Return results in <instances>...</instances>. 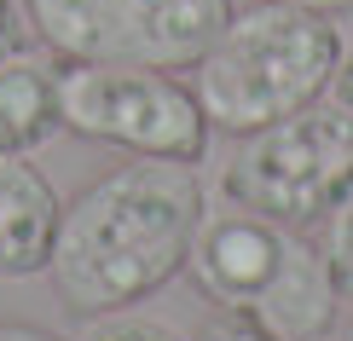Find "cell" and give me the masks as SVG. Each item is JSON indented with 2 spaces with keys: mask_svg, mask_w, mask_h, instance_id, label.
<instances>
[{
  "mask_svg": "<svg viewBox=\"0 0 353 341\" xmlns=\"http://www.w3.org/2000/svg\"><path fill=\"white\" fill-rule=\"evenodd\" d=\"M313 243H319V255H325L330 278H336V295L353 301V185L313 220Z\"/></svg>",
  "mask_w": 353,
  "mask_h": 341,
  "instance_id": "cell-9",
  "label": "cell"
},
{
  "mask_svg": "<svg viewBox=\"0 0 353 341\" xmlns=\"http://www.w3.org/2000/svg\"><path fill=\"white\" fill-rule=\"evenodd\" d=\"M58 70H64V58L35 47L0 52V151L35 156L64 127L58 122Z\"/></svg>",
  "mask_w": 353,
  "mask_h": 341,
  "instance_id": "cell-8",
  "label": "cell"
},
{
  "mask_svg": "<svg viewBox=\"0 0 353 341\" xmlns=\"http://www.w3.org/2000/svg\"><path fill=\"white\" fill-rule=\"evenodd\" d=\"M278 6H301V12H325V18H342V12H353V0H278Z\"/></svg>",
  "mask_w": 353,
  "mask_h": 341,
  "instance_id": "cell-14",
  "label": "cell"
},
{
  "mask_svg": "<svg viewBox=\"0 0 353 341\" xmlns=\"http://www.w3.org/2000/svg\"><path fill=\"white\" fill-rule=\"evenodd\" d=\"M58 122L122 156L203 162L209 116L180 70L145 64H64L58 70Z\"/></svg>",
  "mask_w": 353,
  "mask_h": 341,
  "instance_id": "cell-5",
  "label": "cell"
},
{
  "mask_svg": "<svg viewBox=\"0 0 353 341\" xmlns=\"http://www.w3.org/2000/svg\"><path fill=\"white\" fill-rule=\"evenodd\" d=\"M81 341H185L174 324L151 318V313H134V307H122V313H99L81 324Z\"/></svg>",
  "mask_w": 353,
  "mask_h": 341,
  "instance_id": "cell-10",
  "label": "cell"
},
{
  "mask_svg": "<svg viewBox=\"0 0 353 341\" xmlns=\"http://www.w3.org/2000/svg\"><path fill=\"white\" fill-rule=\"evenodd\" d=\"M23 12L64 64L191 70L226 29L232 0H23Z\"/></svg>",
  "mask_w": 353,
  "mask_h": 341,
  "instance_id": "cell-6",
  "label": "cell"
},
{
  "mask_svg": "<svg viewBox=\"0 0 353 341\" xmlns=\"http://www.w3.org/2000/svg\"><path fill=\"white\" fill-rule=\"evenodd\" d=\"M12 47H29V12L18 0H0V52Z\"/></svg>",
  "mask_w": 353,
  "mask_h": 341,
  "instance_id": "cell-12",
  "label": "cell"
},
{
  "mask_svg": "<svg viewBox=\"0 0 353 341\" xmlns=\"http://www.w3.org/2000/svg\"><path fill=\"white\" fill-rule=\"evenodd\" d=\"M330 93H336V99H342V105L353 110V47L342 52V70H336V87H330Z\"/></svg>",
  "mask_w": 353,
  "mask_h": 341,
  "instance_id": "cell-15",
  "label": "cell"
},
{
  "mask_svg": "<svg viewBox=\"0 0 353 341\" xmlns=\"http://www.w3.org/2000/svg\"><path fill=\"white\" fill-rule=\"evenodd\" d=\"M342 29L325 12L255 0L249 12H232L226 29L209 41V52L191 64V93H197L209 127L220 133H255L296 116L336 87L342 70Z\"/></svg>",
  "mask_w": 353,
  "mask_h": 341,
  "instance_id": "cell-2",
  "label": "cell"
},
{
  "mask_svg": "<svg viewBox=\"0 0 353 341\" xmlns=\"http://www.w3.org/2000/svg\"><path fill=\"white\" fill-rule=\"evenodd\" d=\"M0 341H64V335L41 330V324H18V318H6V324H0Z\"/></svg>",
  "mask_w": 353,
  "mask_h": 341,
  "instance_id": "cell-13",
  "label": "cell"
},
{
  "mask_svg": "<svg viewBox=\"0 0 353 341\" xmlns=\"http://www.w3.org/2000/svg\"><path fill=\"white\" fill-rule=\"evenodd\" d=\"M209 197L197 162L128 156L93 185H81L58 214L52 237V289L76 318L122 313L151 301L185 272Z\"/></svg>",
  "mask_w": 353,
  "mask_h": 341,
  "instance_id": "cell-1",
  "label": "cell"
},
{
  "mask_svg": "<svg viewBox=\"0 0 353 341\" xmlns=\"http://www.w3.org/2000/svg\"><path fill=\"white\" fill-rule=\"evenodd\" d=\"M353 185V110L336 105H307L296 116L238 133L226 174H220V197L255 209L267 220L290 226H313L336 197Z\"/></svg>",
  "mask_w": 353,
  "mask_h": 341,
  "instance_id": "cell-4",
  "label": "cell"
},
{
  "mask_svg": "<svg viewBox=\"0 0 353 341\" xmlns=\"http://www.w3.org/2000/svg\"><path fill=\"white\" fill-rule=\"evenodd\" d=\"M342 341H353V324H347V330H342Z\"/></svg>",
  "mask_w": 353,
  "mask_h": 341,
  "instance_id": "cell-16",
  "label": "cell"
},
{
  "mask_svg": "<svg viewBox=\"0 0 353 341\" xmlns=\"http://www.w3.org/2000/svg\"><path fill=\"white\" fill-rule=\"evenodd\" d=\"M185 272L203 289V301L267 318L290 341L330 335L336 313H342V295H336V278L313 243V226L267 220L238 203L203 214Z\"/></svg>",
  "mask_w": 353,
  "mask_h": 341,
  "instance_id": "cell-3",
  "label": "cell"
},
{
  "mask_svg": "<svg viewBox=\"0 0 353 341\" xmlns=\"http://www.w3.org/2000/svg\"><path fill=\"white\" fill-rule=\"evenodd\" d=\"M197 341H290V335H278L267 318H249V313H232V307H214V318L197 330Z\"/></svg>",
  "mask_w": 353,
  "mask_h": 341,
  "instance_id": "cell-11",
  "label": "cell"
},
{
  "mask_svg": "<svg viewBox=\"0 0 353 341\" xmlns=\"http://www.w3.org/2000/svg\"><path fill=\"white\" fill-rule=\"evenodd\" d=\"M58 214H64V203H58L47 174L29 156L0 151V278L47 272Z\"/></svg>",
  "mask_w": 353,
  "mask_h": 341,
  "instance_id": "cell-7",
  "label": "cell"
}]
</instances>
